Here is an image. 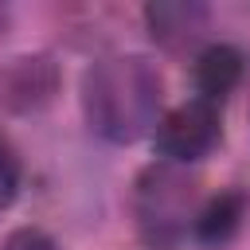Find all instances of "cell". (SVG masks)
Here are the masks:
<instances>
[{"instance_id":"obj_4","label":"cell","mask_w":250,"mask_h":250,"mask_svg":"<svg viewBox=\"0 0 250 250\" xmlns=\"http://www.w3.org/2000/svg\"><path fill=\"white\" fill-rule=\"evenodd\" d=\"M59 94V66L47 55H20L0 70V105L8 113H35Z\"/></svg>"},{"instance_id":"obj_6","label":"cell","mask_w":250,"mask_h":250,"mask_svg":"<svg viewBox=\"0 0 250 250\" xmlns=\"http://www.w3.org/2000/svg\"><path fill=\"white\" fill-rule=\"evenodd\" d=\"M145 23H148V31L160 47L184 51V47L199 43V35L207 31V8L184 4V0H156V4L145 8Z\"/></svg>"},{"instance_id":"obj_7","label":"cell","mask_w":250,"mask_h":250,"mask_svg":"<svg viewBox=\"0 0 250 250\" xmlns=\"http://www.w3.org/2000/svg\"><path fill=\"white\" fill-rule=\"evenodd\" d=\"M242 219H246V195L238 188H227V191H215L207 203H199L191 219V234L203 246H223L238 234Z\"/></svg>"},{"instance_id":"obj_9","label":"cell","mask_w":250,"mask_h":250,"mask_svg":"<svg viewBox=\"0 0 250 250\" xmlns=\"http://www.w3.org/2000/svg\"><path fill=\"white\" fill-rule=\"evenodd\" d=\"M4 250H62L43 227H16L4 238Z\"/></svg>"},{"instance_id":"obj_1","label":"cell","mask_w":250,"mask_h":250,"mask_svg":"<svg viewBox=\"0 0 250 250\" xmlns=\"http://www.w3.org/2000/svg\"><path fill=\"white\" fill-rule=\"evenodd\" d=\"M164 78L145 55H109L82 74L86 125L109 145H133L156 129Z\"/></svg>"},{"instance_id":"obj_2","label":"cell","mask_w":250,"mask_h":250,"mask_svg":"<svg viewBox=\"0 0 250 250\" xmlns=\"http://www.w3.org/2000/svg\"><path fill=\"white\" fill-rule=\"evenodd\" d=\"M199 211V180L188 176L184 164H172V160H160V164H148L137 184H133V219H137V230L145 242L168 250L176 246L191 219Z\"/></svg>"},{"instance_id":"obj_3","label":"cell","mask_w":250,"mask_h":250,"mask_svg":"<svg viewBox=\"0 0 250 250\" xmlns=\"http://www.w3.org/2000/svg\"><path fill=\"white\" fill-rule=\"evenodd\" d=\"M223 141V117H219V105H207L199 98L168 109L156 129H152V145L164 160L172 164H191V160H203L215 145Z\"/></svg>"},{"instance_id":"obj_8","label":"cell","mask_w":250,"mask_h":250,"mask_svg":"<svg viewBox=\"0 0 250 250\" xmlns=\"http://www.w3.org/2000/svg\"><path fill=\"white\" fill-rule=\"evenodd\" d=\"M20 156H16V148L0 137V207H8L16 195H20Z\"/></svg>"},{"instance_id":"obj_5","label":"cell","mask_w":250,"mask_h":250,"mask_svg":"<svg viewBox=\"0 0 250 250\" xmlns=\"http://www.w3.org/2000/svg\"><path fill=\"white\" fill-rule=\"evenodd\" d=\"M242 70H246V62H242V51H238V47H230V43H211V47H203V51L195 55V62H191V82H195L199 102L223 105V102L238 90Z\"/></svg>"}]
</instances>
